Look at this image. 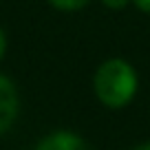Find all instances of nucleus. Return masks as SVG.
<instances>
[{
    "label": "nucleus",
    "instance_id": "obj_3",
    "mask_svg": "<svg viewBox=\"0 0 150 150\" xmlns=\"http://www.w3.org/2000/svg\"><path fill=\"white\" fill-rule=\"evenodd\" d=\"M33 150H91V146L73 130H53L38 141Z\"/></svg>",
    "mask_w": 150,
    "mask_h": 150
},
{
    "label": "nucleus",
    "instance_id": "obj_4",
    "mask_svg": "<svg viewBox=\"0 0 150 150\" xmlns=\"http://www.w3.org/2000/svg\"><path fill=\"white\" fill-rule=\"evenodd\" d=\"M47 2L60 11H80L88 5L91 0H47Z\"/></svg>",
    "mask_w": 150,
    "mask_h": 150
},
{
    "label": "nucleus",
    "instance_id": "obj_5",
    "mask_svg": "<svg viewBox=\"0 0 150 150\" xmlns=\"http://www.w3.org/2000/svg\"><path fill=\"white\" fill-rule=\"evenodd\" d=\"M102 2H104V7H106V9L119 11V9H126L132 0H102Z\"/></svg>",
    "mask_w": 150,
    "mask_h": 150
},
{
    "label": "nucleus",
    "instance_id": "obj_1",
    "mask_svg": "<svg viewBox=\"0 0 150 150\" xmlns=\"http://www.w3.org/2000/svg\"><path fill=\"white\" fill-rule=\"evenodd\" d=\"M139 88V77L132 64L124 57H108L97 66L93 75V91L106 108H124L135 99Z\"/></svg>",
    "mask_w": 150,
    "mask_h": 150
},
{
    "label": "nucleus",
    "instance_id": "obj_6",
    "mask_svg": "<svg viewBox=\"0 0 150 150\" xmlns=\"http://www.w3.org/2000/svg\"><path fill=\"white\" fill-rule=\"evenodd\" d=\"M132 5L144 13H150V0H132Z\"/></svg>",
    "mask_w": 150,
    "mask_h": 150
},
{
    "label": "nucleus",
    "instance_id": "obj_2",
    "mask_svg": "<svg viewBox=\"0 0 150 150\" xmlns=\"http://www.w3.org/2000/svg\"><path fill=\"white\" fill-rule=\"evenodd\" d=\"M20 110V95L16 84L0 73V135H5L18 119Z\"/></svg>",
    "mask_w": 150,
    "mask_h": 150
},
{
    "label": "nucleus",
    "instance_id": "obj_8",
    "mask_svg": "<svg viewBox=\"0 0 150 150\" xmlns=\"http://www.w3.org/2000/svg\"><path fill=\"white\" fill-rule=\"evenodd\" d=\"M132 150H150V141H146V144H139V146H135Z\"/></svg>",
    "mask_w": 150,
    "mask_h": 150
},
{
    "label": "nucleus",
    "instance_id": "obj_7",
    "mask_svg": "<svg viewBox=\"0 0 150 150\" xmlns=\"http://www.w3.org/2000/svg\"><path fill=\"white\" fill-rule=\"evenodd\" d=\"M5 51H7V35H5V29L0 27V60L5 57Z\"/></svg>",
    "mask_w": 150,
    "mask_h": 150
}]
</instances>
